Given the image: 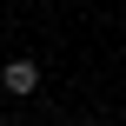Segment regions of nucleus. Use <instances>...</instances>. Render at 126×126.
<instances>
[{
	"label": "nucleus",
	"mask_w": 126,
	"mask_h": 126,
	"mask_svg": "<svg viewBox=\"0 0 126 126\" xmlns=\"http://www.w3.org/2000/svg\"><path fill=\"white\" fill-rule=\"evenodd\" d=\"M0 86H7L13 100H27V93H40V66H33V60H7V66H0Z\"/></svg>",
	"instance_id": "obj_1"
},
{
	"label": "nucleus",
	"mask_w": 126,
	"mask_h": 126,
	"mask_svg": "<svg viewBox=\"0 0 126 126\" xmlns=\"http://www.w3.org/2000/svg\"><path fill=\"white\" fill-rule=\"evenodd\" d=\"M80 126H93V120H80Z\"/></svg>",
	"instance_id": "obj_2"
}]
</instances>
